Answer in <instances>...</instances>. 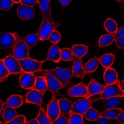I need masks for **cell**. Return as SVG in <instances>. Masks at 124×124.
I'll list each match as a JSON object with an SVG mask.
<instances>
[{"label": "cell", "instance_id": "obj_7", "mask_svg": "<svg viewBox=\"0 0 124 124\" xmlns=\"http://www.w3.org/2000/svg\"><path fill=\"white\" fill-rule=\"evenodd\" d=\"M3 60L10 74H19L23 72L19 60L12 55L7 56Z\"/></svg>", "mask_w": 124, "mask_h": 124}, {"label": "cell", "instance_id": "obj_16", "mask_svg": "<svg viewBox=\"0 0 124 124\" xmlns=\"http://www.w3.org/2000/svg\"><path fill=\"white\" fill-rule=\"evenodd\" d=\"M47 82V90L53 92H57L64 86L53 76L49 74H42Z\"/></svg>", "mask_w": 124, "mask_h": 124}, {"label": "cell", "instance_id": "obj_33", "mask_svg": "<svg viewBox=\"0 0 124 124\" xmlns=\"http://www.w3.org/2000/svg\"><path fill=\"white\" fill-rule=\"evenodd\" d=\"M36 119L39 124H51L47 114H46L43 108L41 106L39 113Z\"/></svg>", "mask_w": 124, "mask_h": 124}, {"label": "cell", "instance_id": "obj_27", "mask_svg": "<svg viewBox=\"0 0 124 124\" xmlns=\"http://www.w3.org/2000/svg\"><path fill=\"white\" fill-rule=\"evenodd\" d=\"M115 41L114 35L110 33L103 35L99 40V46L100 47H105L109 46Z\"/></svg>", "mask_w": 124, "mask_h": 124}, {"label": "cell", "instance_id": "obj_20", "mask_svg": "<svg viewBox=\"0 0 124 124\" xmlns=\"http://www.w3.org/2000/svg\"><path fill=\"white\" fill-rule=\"evenodd\" d=\"M71 50L74 57L82 59L87 54L88 47L84 44H75L71 47Z\"/></svg>", "mask_w": 124, "mask_h": 124}, {"label": "cell", "instance_id": "obj_12", "mask_svg": "<svg viewBox=\"0 0 124 124\" xmlns=\"http://www.w3.org/2000/svg\"><path fill=\"white\" fill-rule=\"evenodd\" d=\"M44 93L45 92L40 91L36 89H33L26 95L25 102L35 104L40 106Z\"/></svg>", "mask_w": 124, "mask_h": 124}, {"label": "cell", "instance_id": "obj_14", "mask_svg": "<svg viewBox=\"0 0 124 124\" xmlns=\"http://www.w3.org/2000/svg\"><path fill=\"white\" fill-rule=\"evenodd\" d=\"M88 93L85 98H89L90 97L96 95L100 94L102 93L105 86L98 83L95 79H92L87 86Z\"/></svg>", "mask_w": 124, "mask_h": 124}, {"label": "cell", "instance_id": "obj_38", "mask_svg": "<svg viewBox=\"0 0 124 124\" xmlns=\"http://www.w3.org/2000/svg\"><path fill=\"white\" fill-rule=\"evenodd\" d=\"M12 0H0V9L8 11L11 8L13 5Z\"/></svg>", "mask_w": 124, "mask_h": 124}, {"label": "cell", "instance_id": "obj_49", "mask_svg": "<svg viewBox=\"0 0 124 124\" xmlns=\"http://www.w3.org/2000/svg\"><path fill=\"white\" fill-rule=\"evenodd\" d=\"M120 87H121V89L122 90L124 91V80L122 81L121 84H120Z\"/></svg>", "mask_w": 124, "mask_h": 124}, {"label": "cell", "instance_id": "obj_21", "mask_svg": "<svg viewBox=\"0 0 124 124\" xmlns=\"http://www.w3.org/2000/svg\"><path fill=\"white\" fill-rule=\"evenodd\" d=\"M58 102L60 114L65 115L70 113L73 104L70 100L63 98L59 100Z\"/></svg>", "mask_w": 124, "mask_h": 124}, {"label": "cell", "instance_id": "obj_25", "mask_svg": "<svg viewBox=\"0 0 124 124\" xmlns=\"http://www.w3.org/2000/svg\"><path fill=\"white\" fill-rule=\"evenodd\" d=\"M122 109L117 108L106 110L100 113V116L106 117L110 119H116L119 114L123 112Z\"/></svg>", "mask_w": 124, "mask_h": 124}, {"label": "cell", "instance_id": "obj_34", "mask_svg": "<svg viewBox=\"0 0 124 124\" xmlns=\"http://www.w3.org/2000/svg\"><path fill=\"white\" fill-rule=\"evenodd\" d=\"M69 122V124H83V116L75 113H70Z\"/></svg>", "mask_w": 124, "mask_h": 124}, {"label": "cell", "instance_id": "obj_8", "mask_svg": "<svg viewBox=\"0 0 124 124\" xmlns=\"http://www.w3.org/2000/svg\"><path fill=\"white\" fill-rule=\"evenodd\" d=\"M47 114L51 124H54L55 120L60 114L58 100L56 98L54 92L52 94L51 100L47 107Z\"/></svg>", "mask_w": 124, "mask_h": 124}, {"label": "cell", "instance_id": "obj_32", "mask_svg": "<svg viewBox=\"0 0 124 124\" xmlns=\"http://www.w3.org/2000/svg\"><path fill=\"white\" fill-rule=\"evenodd\" d=\"M86 119L91 121H97L100 117V113L96 109L91 107L87 110L84 115Z\"/></svg>", "mask_w": 124, "mask_h": 124}, {"label": "cell", "instance_id": "obj_42", "mask_svg": "<svg viewBox=\"0 0 124 124\" xmlns=\"http://www.w3.org/2000/svg\"><path fill=\"white\" fill-rule=\"evenodd\" d=\"M124 36V26L121 27L118 29L117 31L116 32L114 35L115 40H116L118 38Z\"/></svg>", "mask_w": 124, "mask_h": 124}, {"label": "cell", "instance_id": "obj_10", "mask_svg": "<svg viewBox=\"0 0 124 124\" xmlns=\"http://www.w3.org/2000/svg\"><path fill=\"white\" fill-rule=\"evenodd\" d=\"M36 79V77L33 73L24 72L20 76L19 83L23 89H31L34 88Z\"/></svg>", "mask_w": 124, "mask_h": 124}, {"label": "cell", "instance_id": "obj_24", "mask_svg": "<svg viewBox=\"0 0 124 124\" xmlns=\"http://www.w3.org/2000/svg\"><path fill=\"white\" fill-rule=\"evenodd\" d=\"M100 63V59L97 57L89 60L85 66L86 73H90L95 72L97 69Z\"/></svg>", "mask_w": 124, "mask_h": 124}, {"label": "cell", "instance_id": "obj_19", "mask_svg": "<svg viewBox=\"0 0 124 124\" xmlns=\"http://www.w3.org/2000/svg\"><path fill=\"white\" fill-rule=\"evenodd\" d=\"M47 59L56 63L59 62L61 59L60 49L56 44L53 45L49 49Z\"/></svg>", "mask_w": 124, "mask_h": 124}, {"label": "cell", "instance_id": "obj_1", "mask_svg": "<svg viewBox=\"0 0 124 124\" xmlns=\"http://www.w3.org/2000/svg\"><path fill=\"white\" fill-rule=\"evenodd\" d=\"M39 73L42 74H49L53 76L64 86L68 83L73 76L72 69L57 67L49 70H41Z\"/></svg>", "mask_w": 124, "mask_h": 124}, {"label": "cell", "instance_id": "obj_50", "mask_svg": "<svg viewBox=\"0 0 124 124\" xmlns=\"http://www.w3.org/2000/svg\"><path fill=\"white\" fill-rule=\"evenodd\" d=\"M14 3H20L22 0H12Z\"/></svg>", "mask_w": 124, "mask_h": 124}, {"label": "cell", "instance_id": "obj_44", "mask_svg": "<svg viewBox=\"0 0 124 124\" xmlns=\"http://www.w3.org/2000/svg\"><path fill=\"white\" fill-rule=\"evenodd\" d=\"M116 41L117 47L120 49L124 48V36L118 38Z\"/></svg>", "mask_w": 124, "mask_h": 124}, {"label": "cell", "instance_id": "obj_22", "mask_svg": "<svg viewBox=\"0 0 124 124\" xmlns=\"http://www.w3.org/2000/svg\"><path fill=\"white\" fill-rule=\"evenodd\" d=\"M23 98L19 95H12L8 98L6 104L7 106L13 108H17L23 105Z\"/></svg>", "mask_w": 124, "mask_h": 124}, {"label": "cell", "instance_id": "obj_2", "mask_svg": "<svg viewBox=\"0 0 124 124\" xmlns=\"http://www.w3.org/2000/svg\"><path fill=\"white\" fill-rule=\"evenodd\" d=\"M29 49L25 42L24 38L19 36L13 46L10 55L18 60L29 58Z\"/></svg>", "mask_w": 124, "mask_h": 124}, {"label": "cell", "instance_id": "obj_43", "mask_svg": "<svg viewBox=\"0 0 124 124\" xmlns=\"http://www.w3.org/2000/svg\"><path fill=\"white\" fill-rule=\"evenodd\" d=\"M97 122L99 124H111L110 119L105 117L100 116L97 120Z\"/></svg>", "mask_w": 124, "mask_h": 124}, {"label": "cell", "instance_id": "obj_17", "mask_svg": "<svg viewBox=\"0 0 124 124\" xmlns=\"http://www.w3.org/2000/svg\"><path fill=\"white\" fill-rule=\"evenodd\" d=\"M71 69L73 76L78 78L83 79L86 74L82 59L76 58L74 59Z\"/></svg>", "mask_w": 124, "mask_h": 124}, {"label": "cell", "instance_id": "obj_28", "mask_svg": "<svg viewBox=\"0 0 124 124\" xmlns=\"http://www.w3.org/2000/svg\"><path fill=\"white\" fill-rule=\"evenodd\" d=\"M33 89L41 92H45L47 90V82L44 76L36 77L35 86Z\"/></svg>", "mask_w": 124, "mask_h": 124}, {"label": "cell", "instance_id": "obj_46", "mask_svg": "<svg viewBox=\"0 0 124 124\" xmlns=\"http://www.w3.org/2000/svg\"><path fill=\"white\" fill-rule=\"evenodd\" d=\"M73 0H60V2L63 7L68 6Z\"/></svg>", "mask_w": 124, "mask_h": 124}, {"label": "cell", "instance_id": "obj_41", "mask_svg": "<svg viewBox=\"0 0 124 124\" xmlns=\"http://www.w3.org/2000/svg\"><path fill=\"white\" fill-rule=\"evenodd\" d=\"M37 2L38 0H22L20 3L23 5L33 7Z\"/></svg>", "mask_w": 124, "mask_h": 124}, {"label": "cell", "instance_id": "obj_51", "mask_svg": "<svg viewBox=\"0 0 124 124\" xmlns=\"http://www.w3.org/2000/svg\"><path fill=\"white\" fill-rule=\"evenodd\" d=\"M115 0L118 2H123V1H124V0Z\"/></svg>", "mask_w": 124, "mask_h": 124}, {"label": "cell", "instance_id": "obj_3", "mask_svg": "<svg viewBox=\"0 0 124 124\" xmlns=\"http://www.w3.org/2000/svg\"><path fill=\"white\" fill-rule=\"evenodd\" d=\"M59 25V23H51L49 22L43 16L42 22L38 30L37 33L39 38V40L44 41L48 39L49 37L52 32Z\"/></svg>", "mask_w": 124, "mask_h": 124}, {"label": "cell", "instance_id": "obj_15", "mask_svg": "<svg viewBox=\"0 0 124 124\" xmlns=\"http://www.w3.org/2000/svg\"><path fill=\"white\" fill-rule=\"evenodd\" d=\"M39 7L43 16L51 23L54 22L51 12V4L49 0H38Z\"/></svg>", "mask_w": 124, "mask_h": 124}, {"label": "cell", "instance_id": "obj_29", "mask_svg": "<svg viewBox=\"0 0 124 124\" xmlns=\"http://www.w3.org/2000/svg\"><path fill=\"white\" fill-rule=\"evenodd\" d=\"M24 41L28 48L31 49L37 44L39 41V38L38 34L31 33L24 38Z\"/></svg>", "mask_w": 124, "mask_h": 124}, {"label": "cell", "instance_id": "obj_4", "mask_svg": "<svg viewBox=\"0 0 124 124\" xmlns=\"http://www.w3.org/2000/svg\"><path fill=\"white\" fill-rule=\"evenodd\" d=\"M120 82L117 81L112 84L106 85L102 93L100 99L104 100L115 97H124V91L121 89Z\"/></svg>", "mask_w": 124, "mask_h": 124}, {"label": "cell", "instance_id": "obj_30", "mask_svg": "<svg viewBox=\"0 0 124 124\" xmlns=\"http://www.w3.org/2000/svg\"><path fill=\"white\" fill-rule=\"evenodd\" d=\"M17 116V114L14 108L8 106L4 110L3 118L7 123L13 120Z\"/></svg>", "mask_w": 124, "mask_h": 124}, {"label": "cell", "instance_id": "obj_5", "mask_svg": "<svg viewBox=\"0 0 124 124\" xmlns=\"http://www.w3.org/2000/svg\"><path fill=\"white\" fill-rule=\"evenodd\" d=\"M19 61L23 72L32 73L42 70V65L44 62L38 61L30 58L19 60Z\"/></svg>", "mask_w": 124, "mask_h": 124}, {"label": "cell", "instance_id": "obj_52", "mask_svg": "<svg viewBox=\"0 0 124 124\" xmlns=\"http://www.w3.org/2000/svg\"><path fill=\"white\" fill-rule=\"evenodd\" d=\"M3 124V123H2V122H1L0 121V124Z\"/></svg>", "mask_w": 124, "mask_h": 124}, {"label": "cell", "instance_id": "obj_39", "mask_svg": "<svg viewBox=\"0 0 124 124\" xmlns=\"http://www.w3.org/2000/svg\"><path fill=\"white\" fill-rule=\"evenodd\" d=\"M7 124H26V118L24 116L22 115L17 116L15 118L11 121L7 123Z\"/></svg>", "mask_w": 124, "mask_h": 124}, {"label": "cell", "instance_id": "obj_45", "mask_svg": "<svg viewBox=\"0 0 124 124\" xmlns=\"http://www.w3.org/2000/svg\"><path fill=\"white\" fill-rule=\"evenodd\" d=\"M117 121L119 124H124V112H122L117 118Z\"/></svg>", "mask_w": 124, "mask_h": 124}, {"label": "cell", "instance_id": "obj_47", "mask_svg": "<svg viewBox=\"0 0 124 124\" xmlns=\"http://www.w3.org/2000/svg\"><path fill=\"white\" fill-rule=\"evenodd\" d=\"M27 124H39V122H38L37 119H33L31 121H29L27 123H26Z\"/></svg>", "mask_w": 124, "mask_h": 124}, {"label": "cell", "instance_id": "obj_48", "mask_svg": "<svg viewBox=\"0 0 124 124\" xmlns=\"http://www.w3.org/2000/svg\"><path fill=\"white\" fill-rule=\"evenodd\" d=\"M4 106V103L2 100L0 99V113L2 110Z\"/></svg>", "mask_w": 124, "mask_h": 124}, {"label": "cell", "instance_id": "obj_23", "mask_svg": "<svg viewBox=\"0 0 124 124\" xmlns=\"http://www.w3.org/2000/svg\"><path fill=\"white\" fill-rule=\"evenodd\" d=\"M124 99V97H115L104 99L103 105L106 110L116 107Z\"/></svg>", "mask_w": 124, "mask_h": 124}, {"label": "cell", "instance_id": "obj_31", "mask_svg": "<svg viewBox=\"0 0 124 124\" xmlns=\"http://www.w3.org/2000/svg\"><path fill=\"white\" fill-rule=\"evenodd\" d=\"M106 30L110 33H116L118 30V25L116 21L111 18L107 19L104 23Z\"/></svg>", "mask_w": 124, "mask_h": 124}, {"label": "cell", "instance_id": "obj_13", "mask_svg": "<svg viewBox=\"0 0 124 124\" xmlns=\"http://www.w3.org/2000/svg\"><path fill=\"white\" fill-rule=\"evenodd\" d=\"M87 93V87L81 82L70 88L68 90L67 94L72 97H85Z\"/></svg>", "mask_w": 124, "mask_h": 124}, {"label": "cell", "instance_id": "obj_11", "mask_svg": "<svg viewBox=\"0 0 124 124\" xmlns=\"http://www.w3.org/2000/svg\"><path fill=\"white\" fill-rule=\"evenodd\" d=\"M17 15L22 20H30L35 16V8L33 7L21 4L17 7Z\"/></svg>", "mask_w": 124, "mask_h": 124}, {"label": "cell", "instance_id": "obj_40", "mask_svg": "<svg viewBox=\"0 0 124 124\" xmlns=\"http://www.w3.org/2000/svg\"><path fill=\"white\" fill-rule=\"evenodd\" d=\"M54 124H69L68 119L63 114H60L54 122Z\"/></svg>", "mask_w": 124, "mask_h": 124}, {"label": "cell", "instance_id": "obj_37", "mask_svg": "<svg viewBox=\"0 0 124 124\" xmlns=\"http://www.w3.org/2000/svg\"><path fill=\"white\" fill-rule=\"evenodd\" d=\"M48 39L53 43L56 44L61 41V34L59 31L54 30L52 32Z\"/></svg>", "mask_w": 124, "mask_h": 124}, {"label": "cell", "instance_id": "obj_55", "mask_svg": "<svg viewBox=\"0 0 124 124\" xmlns=\"http://www.w3.org/2000/svg\"></svg>", "mask_w": 124, "mask_h": 124}, {"label": "cell", "instance_id": "obj_35", "mask_svg": "<svg viewBox=\"0 0 124 124\" xmlns=\"http://www.w3.org/2000/svg\"><path fill=\"white\" fill-rule=\"evenodd\" d=\"M61 59L63 61H72L73 59L72 51L70 49L65 48L60 50Z\"/></svg>", "mask_w": 124, "mask_h": 124}, {"label": "cell", "instance_id": "obj_9", "mask_svg": "<svg viewBox=\"0 0 124 124\" xmlns=\"http://www.w3.org/2000/svg\"><path fill=\"white\" fill-rule=\"evenodd\" d=\"M93 102V100H91L89 98H85L78 100L73 104L71 112L84 116L86 111L91 107Z\"/></svg>", "mask_w": 124, "mask_h": 124}, {"label": "cell", "instance_id": "obj_6", "mask_svg": "<svg viewBox=\"0 0 124 124\" xmlns=\"http://www.w3.org/2000/svg\"><path fill=\"white\" fill-rule=\"evenodd\" d=\"M19 35L17 33L3 32L0 33V49H7L13 46Z\"/></svg>", "mask_w": 124, "mask_h": 124}, {"label": "cell", "instance_id": "obj_54", "mask_svg": "<svg viewBox=\"0 0 124 124\" xmlns=\"http://www.w3.org/2000/svg\"></svg>", "mask_w": 124, "mask_h": 124}, {"label": "cell", "instance_id": "obj_18", "mask_svg": "<svg viewBox=\"0 0 124 124\" xmlns=\"http://www.w3.org/2000/svg\"><path fill=\"white\" fill-rule=\"evenodd\" d=\"M103 78L106 85L112 84L118 81V74L114 68H108L104 72Z\"/></svg>", "mask_w": 124, "mask_h": 124}, {"label": "cell", "instance_id": "obj_53", "mask_svg": "<svg viewBox=\"0 0 124 124\" xmlns=\"http://www.w3.org/2000/svg\"></svg>", "mask_w": 124, "mask_h": 124}, {"label": "cell", "instance_id": "obj_36", "mask_svg": "<svg viewBox=\"0 0 124 124\" xmlns=\"http://www.w3.org/2000/svg\"><path fill=\"white\" fill-rule=\"evenodd\" d=\"M10 74L6 67L3 59H0V80L3 81Z\"/></svg>", "mask_w": 124, "mask_h": 124}, {"label": "cell", "instance_id": "obj_26", "mask_svg": "<svg viewBox=\"0 0 124 124\" xmlns=\"http://www.w3.org/2000/svg\"><path fill=\"white\" fill-rule=\"evenodd\" d=\"M115 60V56L113 54H105L101 57L100 63L104 67L107 68L113 65Z\"/></svg>", "mask_w": 124, "mask_h": 124}]
</instances>
